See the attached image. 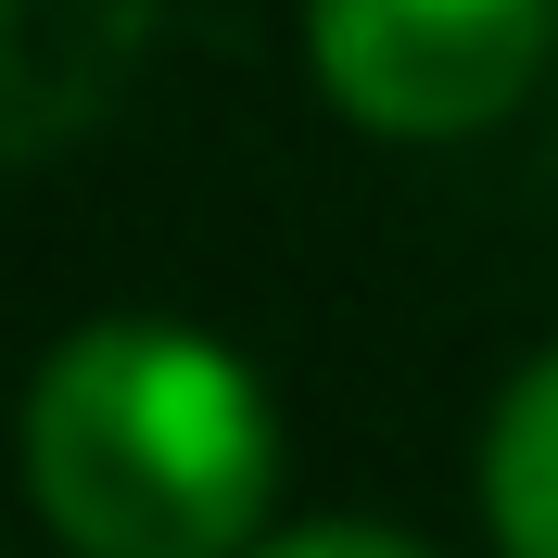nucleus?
<instances>
[{"instance_id":"f03ea898","label":"nucleus","mask_w":558,"mask_h":558,"mask_svg":"<svg viewBox=\"0 0 558 558\" xmlns=\"http://www.w3.org/2000/svg\"><path fill=\"white\" fill-rule=\"evenodd\" d=\"M558 0H305L317 89L381 140H470L533 89Z\"/></svg>"},{"instance_id":"20e7f679","label":"nucleus","mask_w":558,"mask_h":558,"mask_svg":"<svg viewBox=\"0 0 558 558\" xmlns=\"http://www.w3.org/2000/svg\"><path fill=\"white\" fill-rule=\"evenodd\" d=\"M254 558H432V546L418 533H381V521H305V533H279Z\"/></svg>"},{"instance_id":"7ed1b4c3","label":"nucleus","mask_w":558,"mask_h":558,"mask_svg":"<svg viewBox=\"0 0 558 558\" xmlns=\"http://www.w3.org/2000/svg\"><path fill=\"white\" fill-rule=\"evenodd\" d=\"M483 521L508 558H558V355H533L483 432Z\"/></svg>"},{"instance_id":"f257e3e1","label":"nucleus","mask_w":558,"mask_h":558,"mask_svg":"<svg viewBox=\"0 0 558 558\" xmlns=\"http://www.w3.org/2000/svg\"><path fill=\"white\" fill-rule=\"evenodd\" d=\"M13 457L26 508L76 558H254L279 495L267 381L178 317H89L51 343Z\"/></svg>"}]
</instances>
